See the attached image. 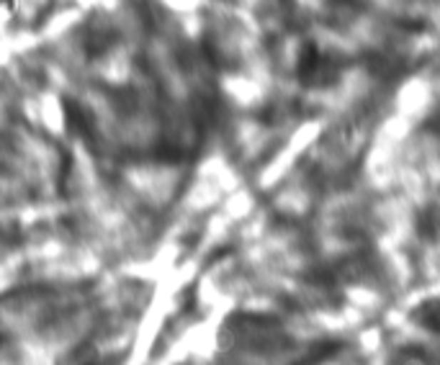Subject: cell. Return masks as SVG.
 I'll return each mask as SVG.
<instances>
[{"label": "cell", "instance_id": "cell-1", "mask_svg": "<svg viewBox=\"0 0 440 365\" xmlns=\"http://www.w3.org/2000/svg\"><path fill=\"white\" fill-rule=\"evenodd\" d=\"M6 6H8V14H14V11H16V0H6Z\"/></svg>", "mask_w": 440, "mask_h": 365}]
</instances>
